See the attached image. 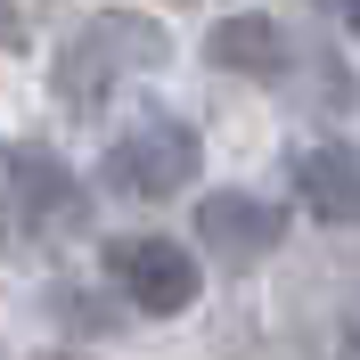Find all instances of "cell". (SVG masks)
<instances>
[{"mask_svg": "<svg viewBox=\"0 0 360 360\" xmlns=\"http://www.w3.org/2000/svg\"><path fill=\"white\" fill-rule=\"evenodd\" d=\"M278 238H287V213L270 197H246V188H213V197L197 205V246L221 254V262H262V254H278Z\"/></svg>", "mask_w": 360, "mask_h": 360, "instance_id": "3", "label": "cell"}, {"mask_svg": "<svg viewBox=\"0 0 360 360\" xmlns=\"http://www.w3.org/2000/svg\"><path fill=\"white\" fill-rule=\"evenodd\" d=\"M164 58V25L156 17H98V25H82L66 49H58V66H49V82H58V98H66L74 115H98L107 107V90L123 82V74H139V66H156Z\"/></svg>", "mask_w": 360, "mask_h": 360, "instance_id": "2", "label": "cell"}, {"mask_svg": "<svg viewBox=\"0 0 360 360\" xmlns=\"http://www.w3.org/2000/svg\"><path fill=\"white\" fill-rule=\"evenodd\" d=\"M8 180H17V205H25V229L33 238H74L90 221V197L74 188V172L49 148H17L8 156Z\"/></svg>", "mask_w": 360, "mask_h": 360, "instance_id": "5", "label": "cell"}, {"mask_svg": "<svg viewBox=\"0 0 360 360\" xmlns=\"http://www.w3.org/2000/svg\"><path fill=\"white\" fill-rule=\"evenodd\" d=\"M205 58L221 74H254V82H278L287 74V33H278V17H262V8H246V17H221L213 33H205Z\"/></svg>", "mask_w": 360, "mask_h": 360, "instance_id": "7", "label": "cell"}, {"mask_svg": "<svg viewBox=\"0 0 360 360\" xmlns=\"http://www.w3.org/2000/svg\"><path fill=\"white\" fill-rule=\"evenodd\" d=\"M344 25H352V33H360V8H344Z\"/></svg>", "mask_w": 360, "mask_h": 360, "instance_id": "8", "label": "cell"}, {"mask_svg": "<svg viewBox=\"0 0 360 360\" xmlns=\"http://www.w3.org/2000/svg\"><path fill=\"white\" fill-rule=\"evenodd\" d=\"M197 172H205V139L188 131L180 115H164V107H148L139 123H123V131L107 139V156H98V180H107L115 197H139V205L180 197Z\"/></svg>", "mask_w": 360, "mask_h": 360, "instance_id": "1", "label": "cell"}, {"mask_svg": "<svg viewBox=\"0 0 360 360\" xmlns=\"http://www.w3.org/2000/svg\"><path fill=\"white\" fill-rule=\"evenodd\" d=\"M0 360H8V352H0Z\"/></svg>", "mask_w": 360, "mask_h": 360, "instance_id": "9", "label": "cell"}, {"mask_svg": "<svg viewBox=\"0 0 360 360\" xmlns=\"http://www.w3.org/2000/svg\"><path fill=\"white\" fill-rule=\"evenodd\" d=\"M107 278L131 295L139 311H188L197 303V262L172 246V238H123L107 254Z\"/></svg>", "mask_w": 360, "mask_h": 360, "instance_id": "4", "label": "cell"}, {"mask_svg": "<svg viewBox=\"0 0 360 360\" xmlns=\"http://www.w3.org/2000/svg\"><path fill=\"white\" fill-rule=\"evenodd\" d=\"M295 197H303L311 221L352 229V221H360V156H352V148H336V139L303 148V156H295Z\"/></svg>", "mask_w": 360, "mask_h": 360, "instance_id": "6", "label": "cell"}]
</instances>
